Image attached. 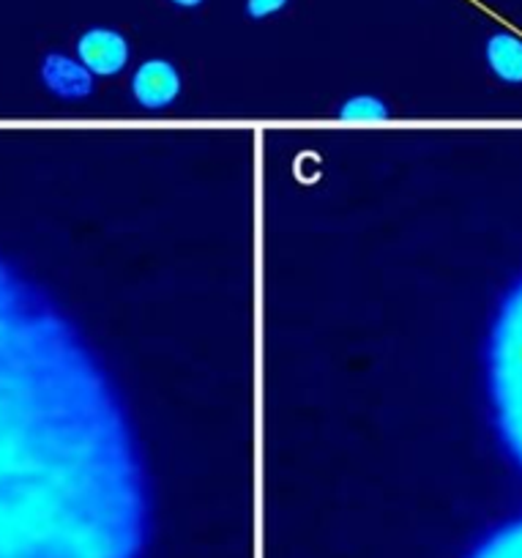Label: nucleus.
I'll return each instance as SVG.
<instances>
[{"label": "nucleus", "mask_w": 522, "mask_h": 558, "mask_svg": "<svg viewBox=\"0 0 522 558\" xmlns=\"http://www.w3.org/2000/svg\"><path fill=\"white\" fill-rule=\"evenodd\" d=\"M484 58L487 66L500 83L506 85H522V39L514 34H493L484 47Z\"/></svg>", "instance_id": "423d86ee"}, {"label": "nucleus", "mask_w": 522, "mask_h": 558, "mask_svg": "<svg viewBox=\"0 0 522 558\" xmlns=\"http://www.w3.org/2000/svg\"><path fill=\"white\" fill-rule=\"evenodd\" d=\"M389 105L375 94H356L339 107V121L348 123H380L389 121Z\"/></svg>", "instance_id": "6e6552de"}, {"label": "nucleus", "mask_w": 522, "mask_h": 558, "mask_svg": "<svg viewBox=\"0 0 522 558\" xmlns=\"http://www.w3.org/2000/svg\"><path fill=\"white\" fill-rule=\"evenodd\" d=\"M489 395L500 436L522 465V279L500 304L489 337Z\"/></svg>", "instance_id": "f03ea898"}, {"label": "nucleus", "mask_w": 522, "mask_h": 558, "mask_svg": "<svg viewBox=\"0 0 522 558\" xmlns=\"http://www.w3.org/2000/svg\"><path fill=\"white\" fill-rule=\"evenodd\" d=\"M150 536L121 389L61 304L0 257V558H145Z\"/></svg>", "instance_id": "f257e3e1"}, {"label": "nucleus", "mask_w": 522, "mask_h": 558, "mask_svg": "<svg viewBox=\"0 0 522 558\" xmlns=\"http://www.w3.org/2000/svg\"><path fill=\"white\" fill-rule=\"evenodd\" d=\"M77 58L94 77H116L129 66L132 47L116 28H90L77 39Z\"/></svg>", "instance_id": "20e7f679"}, {"label": "nucleus", "mask_w": 522, "mask_h": 558, "mask_svg": "<svg viewBox=\"0 0 522 558\" xmlns=\"http://www.w3.org/2000/svg\"><path fill=\"white\" fill-rule=\"evenodd\" d=\"M181 88V72L165 58L143 61L132 74V96L143 110H167L179 101Z\"/></svg>", "instance_id": "7ed1b4c3"}, {"label": "nucleus", "mask_w": 522, "mask_h": 558, "mask_svg": "<svg viewBox=\"0 0 522 558\" xmlns=\"http://www.w3.org/2000/svg\"><path fill=\"white\" fill-rule=\"evenodd\" d=\"M170 3H175V7H181V9H197V7H203V0H170Z\"/></svg>", "instance_id": "9d476101"}, {"label": "nucleus", "mask_w": 522, "mask_h": 558, "mask_svg": "<svg viewBox=\"0 0 522 558\" xmlns=\"http://www.w3.org/2000/svg\"><path fill=\"white\" fill-rule=\"evenodd\" d=\"M41 83L52 96L66 101L88 99L94 94V74L80 63V58H69L63 52H50L45 58Z\"/></svg>", "instance_id": "39448f33"}, {"label": "nucleus", "mask_w": 522, "mask_h": 558, "mask_svg": "<svg viewBox=\"0 0 522 558\" xmlns=\"http://www.w3.org/2000/svg\"><path fill=\"white\" fill-rule=\"evenodd\" d=\"M284 7H288V0H246V14L252 20H266L282 12Z\"/></svg>", "instance_id": "1a4fd4ad"}, {"label": "nucleus", "mask_w": 522, "mask_h": 558, "mask_svg": "<svg viewBox=\"0 0 522 558\" xmlns=\"http://www.w3.org/2000/svg\"><path fill=\"white\" fill-rule=\"evenodd\" d=\"M468 558H522V518L493 531Z\"/></svg>", "instance_id": "0eeeda50"}]
</instances>
